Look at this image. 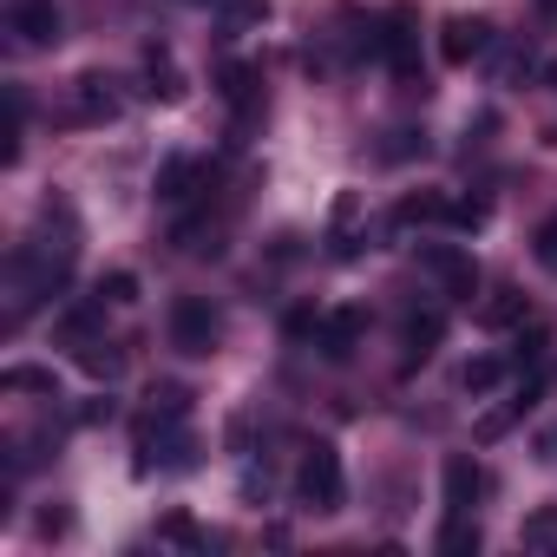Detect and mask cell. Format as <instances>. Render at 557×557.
<instances>
[{"label":"cell","instance_id":"cell-1","mask_svg":"<svg viewBox=\"0 0 557 557\" xmlns=\"http://www.w3.org/2000/svg\"><path fill=\"white\" fill-rule=\"evenodd\" d=\"M374 60H387V73H394L400 86L420 79V14H413V8H387V14L374 21Z\"/></svg>","mask_w":557,"mask_h":557},{"label":"cell","instance_id":"cell-2","mask_svg":"<svg viewBox=\"0 0 557 557\" xmlns=\"http://www.w3.org/2000/svg\"><path fill=\"white\" fill-rule=\"evenodd\" d=\"M296 498H302L309 511H342L348 472H342V453H335L329 440H315V446L302 453V466H296Z\"/></svg>","mask_w":557,"mask_h":557},{"label":"cell","instance_id":"cell-3","mask_svg":"<svg viewBox=\"0 0 557 557\" xmlns=\"http://www.w3.org/2000/svg\"><path fill=\"white\" fill-rule=\"evenodd\" d=\"M216 342H223V315L203 296H177L171 302V348L177 355H216Z\"/></svg>","mask_w":557,"mask_h":557},{"label":"cell","instance_id":"cell-4","mask_svg":"<svg viewBox=\"0 0 557 557\" xmlns=\"http://www.w3.org/2000/svg\"><path fill=\"white\" fill-rule=\"evenodd\" d=\"M420 269L433 275L453 302H472V296H479V262H472L459 243H426V249H420Z\"/></svg>","mask_w":557,"mask_h":557},{"label":"cell","instance_id":"cell-5","mask_svg":"<svg viewBox=\"0 0 557 557\" xmlns=\"http://www.w3.org/2000/svg\"><path fill=\"white\" fill-rule=\"evenodd\" d=\"M361 335H368V309H329V315L315 322V348H322V361H348V355L361 348Z\"/></svg>","mask_w":557,"mask_h":557},{"label":"cell","instance_id":"cell-6","mask_svg":"<svg viewBox=\"0 0 557 557\" xmlns=\"http://www.w3.org/2000/svg\"><path fill=\"white\" fill-rule=\"evenodd\" d=\"M440 342H446V315L440 309H413L400 322V368H426Z\"/></svg>","mask_w":557,"mask_h":557},{"label":"cell","instance_id":"cell-7","mask_svg":"<svg viewBox=\"0 0 557 557\" xmlns=\"http://www.w3.org/2000/svg\"><path fill=\"white\" fill-rule=\"evenodd\" d=\"M485 47H492V27H485V21H466V14H453V21L440 27V60H446V66H472Z\"/></svg>","mask_w":557,"mask_h":557},{"label":"cell","instance_id":"cell-8","mask_svg":"<svg viewBox=\"0 0 557 557\" xmlns=\"http://www.w3.org/2000/svg\"><path fill=\"white\" fill-rule=\"evenodd\" d=\"M73 119L79 125H112L119 119V92H112L106 73H79L73 79Z\"/></svg>","mask_w":557,"mask_h":557},{"label":"cell","instance_id":"cell-9","mask_svg":"<svg viewBox=\"0 0 557 557\" xmlns=\"http://www.w3.org/2000/svg\"><path fill=\"white\" fill-rule=\"evenodd\" d=\"M440 485H446V511H472V505H479V492H485V472H479V459H472V453H446Z\"/></svg>","mask_w":557,"mask_h":557},{"label":"cell","instance_id":"cell-10","mask_svg":"<svg viewBox=\"0 0 557 557\" xmlns=\"http://www.w3.org/2000/svg\"><path fill=\"white\" fill-rule=\"evenodd\" d=\"M361 243H368L361 236V190H342L335 210H329V249L348 262V256H361Z\"/></svg>","mask_w":557,"mask_h":557},{"label":"cell","instance_id":"cell-11","mask_svg":"<svg viewBox=\"0 0 557 557\" xmlns=\"http://www.w3.org/2000/svg\"><path fill=\"white\" fill-rule=\"evenodd\" d=\"M537 400H544V374H537V368H524V381L511 387V400H505L498 413H485V420H479V440H498V433H505L511 420H524Z\"/></svg>","mask_w":557,"mask_h":557},{"label":"cell","instance_id":"cell-12","mask_svg":"<svg viewBox=\"0 0 557 557\" xmlns=\"http://www.w3.org/2000/svg\"><path fill=\"white\" fill-rule=\"evenodd\" d=\"M223 99L236 106V132H243V125L262 112V73L243 66V60H230V66H223Z\"/></svg>","mask_w":557,"mask_h":557},{"label":"cell","instance_id":"cell-13","mask_svg":"<svg viewBox=\"0 0 557 557\" xmlns=\"http://www.w3.org/2000/svg\"><path fill=\"white\" fill-rule=\"evenodd\" d=\"M197 184H203V164H197V158H184V151H177V158H164V164H158V177H151L158 203H190V197H197Z\"/></svg>","mask_w":557,"mask_h":557},{"label":"cell","instance_id":"cell-14","mask_svg":"<svg viewBox=\"0 0 557 557\" xmlns=\"http://www.w3.org/2000/svg\"><path fill=\"white\" fill-rule=\"evenodd\" d=\"M14 34L27 47H60V8H53V0H21V8H14Z\"/></svg>","mask_w":557,"mask_h":557},{"label":"cell","instance_id":"cell-15","mask_svg":"<svg viewBox=\"0 0 557 557\" xmlns=\"http://www.w3.org/2000/svg\"><path fill=\"white\" fill-rule=\"evenodd\" d=\"M145 79H151V86H145L151 99H164V106H177V99H184V73L171 66V53H164V47H145Z\"/></svg>","mask_w":557,"mask_h":557},{"label":"cell","instance_id":"cell-16","mask_svg":"<svg viewBox=\"0 0 557 557\" xmlns=\"http://www.w3.org/2000/svg\"><path fill=\"white\" fill-rule=\"evenodd\" d=\"M440 216H446V197H440V190H413V197H400V203H394V230L440 223Z\"/></svg>","mask_w":557,"mask_h":557},{"label":"cell","instance_id":"cell-17","mask_svg":"<svg viewBox=\"0 0 557 557\" xmlns=\"http://www.w3.org/2000/svg\"><path fill=\"white\" fill-rule=\"evenodd\" d=\"M440 550H446V557H472V550H479V524H472V511H446V524H440Z\"/></svg>","mask_w":557,"mask_h":557},{"label":"cell","instance_id":"cell-18","mask_svg":"<svg viewBox=\"0 0 557 557\" xmlns=\"http://www.w3.org/2000/svg\"><path fill=\"white\" fill-rule=\"evenodd\" d=\"M498 381H505V361H498V355H472V361L459 368V387H466V394H492Z\"/></svg>","mask_w":557,"mask_h":557},{"label":"cell","instance_id":"cell-19","mask_svg":"<svg viewBox=\"0 0 557 557\" xmlns=\"http://www.w3.org/2000/svg\"><path fill=\"white\" fill-rule=\"evenodd\" d=\"M518 544H524V550H557V505H537V511L524 518Z\"/></svg>","mask_w":557,"mask_h":557},{"label":"cell","instance_id":"cell-20","mask_svg":"<svg viewBox=\"0 0 557 557\" xmlns=\"http://www.w3.org/2000/svg\"><path fill=\"white\" fill-rule=\"evenodd\" d=\"M0 387H8V394H60V381H53V368H8V374H0Z\"/></svg>","mask_w":557,"mask_h":557},{"label":"cell","instance_id":"cell-21","mask_svg":"<svg viewBox=\"0 0 557 557\" xmlns=\"http://www.w3.org/2000/svg\"><path fill=\"white\" fill-rule=\"evenodd\" d=\"M158 537H164V544H184V550H210V531H197L184 511H164V518H158Z\"/></svg>","mask_w":557,"mask_h":557},{"label":"cell","instance_id":"cell-22","mask_svg":"<svg viewBox=\"0 0 557 557\" xmlns=\"http://www.w3.org/2000/svg\"><path fill=\"white\" fill-rule=\"evenodd\" d=\"M479 315H485V329H518V322H524V296H518V289H498Z\"/></svg>","mask_w":557,"mask_h":557},{"label":"cell","instance_id":"cell-23","mask_svg":"<svg viewBox=\"0 0 557 557\" xmlns=\"http://www.w3.org/2000/svg\"><path fill=\"white\" fill-rule=\"evenodd\" d=\"M531 256H537V269H544V275H557V216H544V223H537Z\"/></svg>","mask_w":557,"mask_h":557},{"label":"cell","instance_id":"cell-24","mask_svg":"<svg viewBox=\"0 0 557 557\" xmlns=\"http://www.w3.org/2000/svg\"><path fill=\"white\" fill-rule=\"evenodd\" d=\"M151 413H164V420H184V413H190V394L164 381V387H151Z\"/></svg>","mask_w":557,"mask_h":557},{"label":"cell","instance_id":"cell-25","mask_svg":"<svg viewBox=\"0 0 557 557\" xmlns=\"http://www.w3.org/2000/svg\"><path fill=\"white\" fill-rule=\"evenodd\" d=\"M381 158H394V164H400V158H426V138H420V132H387Z\"/></svg>","mask_w":557,"mask_h":557},{"label":"cell","instance_id":"cell-26","mask_svg":"<svg viewBox=\"0 0 557 557\" xmlns=\"http://www.w3.org/2000/svg\"><path fill=\"white\" fill-rule=\"evenodd\" d=\"M446 223H453V230H479V223H485V197H459V203H446Z\"/></svg>","mask_w":557,"mask_h":557},{"label":"cell","instance_id":"cell-27","mask_svg":"<svg viewBox=\"0 0 557 557\" xmlns=\"http://www.w3.org/2000/svg\"><path fill=\"white\" fill-rule=\"evenodd\" d=\"M99 296H106V302H138V275H132V269H112L106 283H99Z\"/></svg>","mask_w":557,"mask_h":557},{"label":"cell","instance_id":"cell-28","mask_svg":"<svg viewBox=\"0 0 557 557\" xmlns=\"http://www.w3.org/2000/svg\"><path fill=\"white\" fill-rule=\"evenodd\" d=\"M544 342H550V335H544V329L531 322V329L518 335V361H524V368H537V355H544Z\"/></svg>","mask_w":557,"mask_h":557},{"label":"cell","instance_id":"cell-29","mask_svg":"<svg viewBox=\"0 0 557 557\" xmlns=\"http://www.w3.org/2000/svg\"><path fill=\"white\" fill-rule=\"evenodd\" d=\"M112 413H119V407H112V394H99V400H86V407H79V426H99V420H112Z\"/></svg>","mask_w":557,"mask_h":557},{"label":"cell","instance_id":"cell-30","mask_svg":"<svg viewBox=\"0 0 557 557\" xmlns=\"http://www.w3.org/2000/svg\"><path fill=\"white\" fill-rule=\"evenodd\" d=\"M544 79H550V86H557V60H550V66H544Z\"/></svg>","mask_w":557,"mask_h":557},{"label":"cell","instance_id":"cell-31","mask_svg":"<svg viewBox=\"0 0 557 557\" xmlns=\"http://www.w3.org/2000/svg\"><path fill=\"white\" fill-rule=\"evenodd\" d=\"M544 8H557V0H544Z\"/></svg>","mask_w":557,"mask_h":557}]
</instances>
